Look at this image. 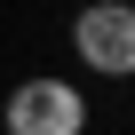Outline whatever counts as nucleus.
I'll return each mask as SVG.
<instances>
[{"label":"nucleus","mask_w":135,"mask_h":135,"mask_svg":"<svg viewBox=\"0 0 135 135\" xmlns=\"http://www.w3.org/2000/svg\"><path fill=\"white\" fill-rule=\"evenodd\" d=\"M72 56L103 80H135V0H88L72 16Z\"/></svg>","instance_id":"2"},{"label":"nucleus","mask_w":135,"mask_h":135,"mask_svg":"<svg viewBox=\"0 0 135 135\" xmlns=\"http://www.w3.org/2000/svg\"><path fill=\"white\" fill-rule=\"evenodd\" d=\"M0 127L8 135H88V95L72 80H56V72H32V80L8 88Z\"/></svg>","instance_id":"1"}]
</instances>
